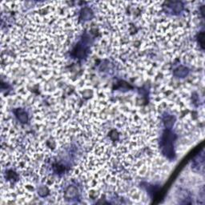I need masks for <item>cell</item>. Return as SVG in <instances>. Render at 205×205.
Instances as JSON below:
<instances>
[{
	"label": "cell",
	"instance_id": "obj_1",
	"mask_svg": "<svg viewBox=\"0 0 205 205\" xmlns=\"http://www.w3.org/2000/svg\"><path fill=\"white\" fill-rule=\"evenodd\" d=\"M15 115H16L17 118L18 119V120L22 122V123H26L27 121V119H28V116H27V114L26 113V111L23 109H18L17 111H15Z\"/></svg>",
	"mask_w": 205,
	"mask_h": 205
}]
</instances>
